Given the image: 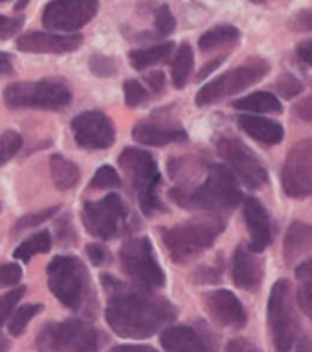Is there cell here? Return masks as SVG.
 <instances>
[{
	"label": "cell",
	"mask_w": 312,
	"mask_h": 352,
	"mask_svg": "<svg viewBox=\"0 0 312 352\" xmlns=\"http://www.w3.org/2000/svg\"><path fill=\"white\" fill-rule=\"evenodd\" d=\"M161 346L166 352H217L213 334L193 324L167 327L161 333Z\"/></svg>",
	"instance_id": "cell-16"
},
{
	"label": "cell",
	"mask_w": 312,
	"mask_h": 352,
	"mask_svg": "<svg viewBox=\"0 0 312 352\" xmlns=\"http://www.w3.org/2000/svg\"><path fill=\"white\" fill-rule=\"evenodd\" d=\"M193 50H191V44H179L175 54H173V60H171V82L177 90H183L187 80H189V74L193 70Z\"/></svg>",
	"instance_id": "cell-27"
},
{
	"label": "cell",
	"mask_w": 312,
	"mask_h": 352,
	"mask_svg": "<svg viewBox=\"0 0 312 352\" xmlns=\"http://www.w3.org/2000/svg\"><path fill=\"white\" fill-rule=\"evenodd\" d=\"M52 249V237H50V231L42 229L34 233L32 237H28L26 241H22L14 249V259L22 261V263H28L34 255H42V253H48Z\"/></svg>",
	"instance_id": "cell-30"
},
{
	"label": "cell",
	"mask_w": 312,
	"mask_h": 352,
	"mask_svg": "<svg viewBox=\"0 0 312 352\" xmlns=\"http://www.w3.org/2000/svg\"><path fill=\"white\" fill-rule=\"evenodd\" d=\"M217 151L247 187L258 189L269 182V173L260 160L237 138H221Z\"/></svg>",
	"instance_id": "cell-14"
},
{
	"label": "cell",
	"mask_w": 312,
	"mask_h": 352,
	"mask_svg": "<svg viewBox=\"0 0 312 352\" xmlns=\"http://www.w3.org/2000/svg\"><path fill=\"white\" fill-rule=\"evenodd\" d=\"M111 352H157L153 346H147V344H118L113 346Z\"/></svg>",
	"instance_id": "cell-48"
},
{
	"label": "cell",
	"mask_w": 312,
	"mask_h": 352,
	"mask_svg": "<svg viewBox=\"0 0 312 352\" xmlns=\"http://www.w3.org/2000/svg\"><path fill=\"white\" fill-rule=\"evenodd\" d=\"M100 10V0H50L42 10V24L50 32L78 34Z\"/></svg>",
	"instance_id": "cell-11"
},
{
	"label": "cell",
	"mask_w": 312,
	"mask_h": 352,
	"mask_svg": "<svg viewBox=\"0 0 312 352\" xmlns=\"http://www.w3.org/2000/svg\"><path fill=\"white\" fill-rule=\"evenodd\" d=\"M106 336L82 318L48 322L36 334L40 352H100Z\"/></svg>",
	"instance_id": "cell-4"
},
{
	"label": "cell",
	"mask_w": 312,
	"mask_h": 352,
	"mask_svg": "<svg viewBox=\"0 0 312 352\" xmlns=\"http://www.w3.org/2000/svg\"><path fill=\"white\" fill-rule=\"evenodd\" d=\"M233 106L241 111L247 113H280L282 111V104L276 98L275 94L271 92H253L245 98H241L237 102H233Z\"/></svg>",
	"instance_id": "cell-25"
},
{
	"label": "cell",
	"mask_w": 312,
	"mask_h": 352,
	"mask_svg": "<svg viewBox=\"0 0 312 352\" xmlns=\"http://www.w3.org/2000/svg\"><path fill=\"white\" fill-rule=\"evenodd\" d=\"M124 98H126V106L128 108H140V106L147 104L149 92H147V88L142 82H137V80H126L124 82Z\"/></svg>",
	"instance_id": "cell-32"
},
{
	"label": "cell",
	"mask_w": 312,
	"mask_h": 352,
	"mask_svg": "<svg viewBox=\"0 0 312 352\" xmlns=\"http://www.w3.org/2000/svg\"><path fill=\"white\" fill-rule=\"evenodd\" d=\"M90 70L92 74L100 76V78H111V76L118 74L120 66H118V60L106 54H93L90 56Z\"/></svg>",
	"instance_id": "cell-35"
},
{
	"label": "cell",
	"mask_w": 312,
	"mask_h": 352,
	"mask_svg": "<svg viewBox=\"0 0 312 352\" xmlns=\"http://www.w3.org/2000/svg\"><path fill=\"white\" fill-rule=\"evenodd\" d=\"M8 349H10V342L4 336H0V352H8Z\"/></svg>",
	"instance_id": "cell-52"
},
{
	"label": "cell",
	"mask_w": 312,
	"mask_h": 352,
	"mask_svg": "<svg viewBox=\"0 0 312 352\" xmlns=\"http://www.w3.org/2000/svg\"><path fill=\"white\" fill-rule=\"evenodd\" d=\"M223 60H225V56H223V58H217V60H213V62H209V64H205V66H203V70L199 72V76H197V78H199V82H203V80L211 74V72H215V70H217V66H221V62H223Z\"/></svg>",
	"instance_id": "cell-49"
},
{
	"label": "cell",
	"mask_w": 312,
	"mask_h": 352,
	"mask_svg": "<svg viewBox=\"0 0 312 352\" xmlns=\"http://www.w3.org/2000/svg\"><path fill=\"white\" fill-rule=\"evenodd\" d=\"M0 211H2V204H0Z\"/></svg>",
	"instance_id": "cell-56"
},
{
	"label": "cell",
	"mask_w": 312,
	"mask_h": 352,
	"mask_svg": "<svg viewBox=\"0 0 312 352\" xmlns=\"http://www.w3.org/2000/svg\"><path fill=\"white\" fill-rule=\"evenodd\" d=\"M102 285L108 293L106 320L122 338H149L171 327L177 316L175 305L153 291L126 285L110 275H102Z\"/></svg>",
	"instance_id": "cell-1"
},
{
	"label": "cell",
	"mask_w": 312,
	"mask_h": 352,
	"mask_svg": "<svg viewBox=\"0 0 312 352\" xmlns=\"http://www.w3.org/2000/svg\"><path fill=\"white\" fill-rule=\"evenodd\" d=\"M48 289L64 307L80 311L90 295V278L86 265L74 255H58L46 267Z\"/></svg>",
	"instance_id": "cell-7"
},
{
	"label": "cell",
	"mask_w": 312,
	"mask_h": 352,
	"mask_svg": "<svg viewBox=\"0 0 312 352\" xmlns=\"http://www.w3.org/2000/svg\"><path fill=\"white\" fill-rule=\"evenodd\" d=\"M251 2H255V4H263L265 0H251Z\"/></svg>",
	"instance_id": "cell-54"
},
{
	"label": "cell",
	"mask_w": 312,
	"mask_h": 352,
	"mask_svg": "<svg viewBox=\"0 0 312 352\" xmlns=\"http://www.w3.org/2000/svg\"><path fill=\"white\" fill-rule=\"evenodd\" d=\"M2 98L12 110H62L72 104V90L62 78H44L36 82H12L4 88Z\"/></svg>",
	"instance_id": "cell-6"
},
{
	"label": "cell",
	"mask_w": 312,
	"mask_h": 352,
	"mask_svg": "<svg viewBox=\"0 0 312 352\" xmlns=\"http://www.w3.org/2000/svg\"><path fill=\"white\" fill-rule=\"evenodd\" d=\"M275 90L280 98H285V100H294L296 96L302 94L304 86H302V82H300L296 76L285 72V74L278 76V80L275 82Z\"/></svg>",
	"instance_id": "cell-33"
},
{
	"label": "cell",
	"mask_w": 312,
	"mask_h": 352,
	"mask_svg": "<svg viewBox=\"0 0 312 352\" xmlns=\"http://www.w3.org/2000/svg\"><path fill=\"white\" fill-rule=\"evenodd\" d=\"M243 213H245V223L251 235V251L263 253L273 241V227H271L269 211L257 197L249 195L243 201Z\"/></svg>",
	"instance_id": "cell-19"
},
{
	"label": "cell",
	"mask_w": 312,
	"mask_h": 352,
	"mask_svg": "<svg viewBox=\"0 0 312 352\" xmlns=\"http://www.w3.org/2000/svg\"><path fill=\"white\" fill-rule=\"evenodd\" d=\"M296 56H298V60H302L307 66H312V40L300 42V44L296 46Z\"/></svg>",
	"instance_id": "cell-47"
},
{
	"label": "cell",
	"mask_w": 312,
	"mask_h": 352,
	"mask_svg": "<svg viewBox=\"0 0 312 352\" xmlns=\"http://www.w3.org/2000/svg\"><path fill=\"white\" fill-rule=\"evenodd\" d=\"M241 32L237 26L233 24H219L209 28L207 32H203L199 38V50L201 52H213L223 46H231L235 42H239Z\"/></svg>",
	"instance_id": "cell-26"
},
{
	"label": "cell",
	"mask_w": 312,
	"mask_h": 352,
	"mask_svg": "<svg viewBox=\"0 0 312 352\" xmlns=\"http://www.w3.org/2000/svg\"><path fill=\"white\" fill-rule=\"evenodd\" d=\"M239 126L249 138H253L255 142L265 144V146H278L285 140V128L271 118L245 113V116H239Z\"/></svg>",
	"instance_id": "cell-22"
},
{
	"label": "cell",
	"mask_w": 312,
	"mask_h": 352,
	"mask_svg": "<svg viewBox=\"0 0 312 352\" xmlns=\"http://www.w3.org/2000/svg\"><path fill=\"white\" fill-rule=\"evenodd\" d=\"M22 280V267L19 263H0V287H14Z\"/></svg>",
	"instance_id": "cell-40"
},
{
	"label": "cell",
	"mask_w": 312,
	"mask_h": 352,
	"mask_svg": "<svg viewBox=\"0 0 312 352\" xmlns=\"http://www.w3.org/2000/svg\"><path fill=\"white\" fill-rule=\"evenodd\" d=\"M24 291H26V287H19L14 291L0 295V327L14 315V311L19 309L20 298L24 297Z\"/></svg>",
	"instance_id": "cell-36"
},
{
	"label": "cell",
	"mask_w": 312,
	"mask_h": 352,
	"mask_svg": "<svg viewBox=\"0 0 312 352\" xmlns=\"http://www.w3.org/2000/svg\"><path fill=\"white\" fill-rule=\"evenodd\" d=\"M42 313V305H22L14 311V315L10 316V322H8V333L10 336H20V334L26 331L28 322Z\"/></svg>",
	"instance_id": "cell-31"
},
{
	"label": "cell",
	"mask_w": 312,
	"mask_h": 352,
	"mask_svg": "<svg viewBox=\"0 0 312 352\" xmlns=\"http://www.w3.org/2000/svg\"><path fill=\"white\" fill-rule=\"evenodd\" d=\"M58 209H60V207H48V209H42V211H34V213H28V215H24L22 219H19V221H16V225H14V231L32 229V227L42 225L44 221H48L50 217H54Z\"/></svg>",
	"instance_id": "cell-38"
},
{
	"label": "cell",
	"mask_w": 312,
	"mask_h": 352,
	"mask_svg": "<svg viewBox=\"0 0 312 352\" xmlns=\"http://www.w3.org/2000/svg\"><path fill=\"white\" fill-rule=\"evenodd\" d=\"M153 24H155V30L159 36H169L175 30V19H173L171 8L167 4L157 6V10L153 14Z\"/></svg>",
	"instance_id": "cell-37"
},
{
	"label": "cell",
	"mask_w": 312,
	"mask_h": 352,
	"mask_svg": "<svg viewBox=\"0 0 312 352\" xmlns=\"http://www.w3.org/2000/svg\"><path fill=\"white\" fill-rule=\"evenodd\" d=\"M293 113L294 118H298V120H302V122H311L312 124V94L311 96H307V98H302V100H298V102L294 104Z\"/></svg>",
	"instance_id": "cell-44"
},
{
	"label": "cell",
	"mask_w": 312,
	"mask_h": 352,
	"mask_svg": "<svg viewBox=\"0 0 312 352\" xmlns=\"http://www.w3.org/2000/svg\"><path fill=\"white\" fill-rule=\"evenodd\" d=\"M84 44L82 34L26 32L16 40V48L26 54H70Z\"/></svg>",
	"instance_id": "cell-18"
},
{
	"label": "cell",
	"mask_w": 312,
	"mask_h": 352,
	"mask_svg": "<svg viewBox=\"0 0 312 352\" xmlns=\"http://www.w3.org/2000/svg\"><path fill=\"white\" fill-rule=\"evenodd\" d=\"M6 162H8V155L4 153V149H2V146H0V166H2V164H6Z\"/></svg>",
	"instance_id": "cell-53"
},
{
	"label": "cell",
	"mask_w": 312,
	"mask_h": 352,
	"mask_svg": "<svg viewBox=\"0 0 312 352\" xmlns=\"http://www.w3.org/2000/svg\"><path fill=\"white\" fill-rule=\"evenodd\" d=\"M146 84L153 94H161L164 88H166V76H164L161 70H155V72L146 76Z\"/></svg>",
	"instance_id": "cell-45"
},
{
	"label": "cell",
	"mask_w": 312,
	"mask_h": 352,
	"mask_svg": "<svg viewBox=\"0 0 312 352\" xmlns=\"http://www.w3.org/2000/svg\"><path fill=\"white\" fill-rule=\"evenodd\" d=\"M131 135L137 144L151 146V148H161V146L179 144V142L187 140V131L181 126H173V124H166V122H153V120L135 124Z\"/></svg>",
	"instance_id": "cell-21"
},
{
	"label": "cell",
	"mask_w": 312,
	"mask_h": 352,
	"mask_svg": "<svg viewBox=\"0 0 312 352\" xmlns=\"http://www.w3.org/2000/svg\"><path fill=\"white\" fill-rule=\"evenodd\" d=\"M289 28L293 32H302V34L312 32V8H304L293 14L289 20Z\"/></svg>",
	"instance_id": "cell-41"
},
{
	"label": "cell",
	"mask_w": 312,
	"mask_h": 352,
	"mask_svg": "<svg viewBox=\"0 0 312 352\" xmlns=\"http://www.w3.org/2000/svg\"><path fill=\"white\" fill-rule=\"evenodd\" d=\"M296 302L304 315L312 318V259L296 267Z\"/></svg>",
	"instance_id": "cell-28"
},
{
	"label": "cell",
	"mask_w": 312,
	"mask_h": 352,
	"mask_svg": "<svg viewBox=\"0 0 312 352\" xmlns=\"http://www.w3.org/2000/svg\"><path fill=\"white\" fill-rule=\"evenodd\" d=\"M0 74H12V56L0 52Z\"/></svg>",
	"instance_id": "cell-50"
},
{
	"label": "cell",
	"mask_w": 312,
	"mask_h": 352,
	"mask_svg": "<svg viewBox=\"0 0 312 352\" xmlns=\"http://www.w3.org/2000/svg\"><path fill=\"white\" fill-rule=\"evenodd\" d=\"M257 255L245 245H239L233 253L231 278L243 291H257L263 283V261Z\"/></svg>",
	"instance_id": "cell-20"
},
{
	"label": "cell",
	"mask_w": 312,
	"mask_h": 352,
	"mask_svg": "<svg viewBox=\"0 0 312 352\" xmlns=\"http://www.w3.org/2000/svg\"><path fill=\"white\" fill-rule=\"evenodd\" d=\"M76 144L84 149H108L115 142V128L110 118L100 110L78 113L72 120Z\"/></svg>",
	"instance_id": "cell-15"
},
{
	"label": "cell",
	"mask_w": 312,
	"mask_h": 352,
	"mask_svg": "<svg viewBox=\"0 0 312 352\" xmlns=\"http://www.w3.org/2000/svg\"><path fill=\"white\" fill-rule=\"evenodd\" d=\"M207 315L225 329H243L247 324V311L237 295L227 289H215L203 295Z\"/></svg>",
	"instance_id": "cell-17"
},
{
	"label": "cell",
	"mask_w": 312,
	"mask_h": 352,
	"mask_svg": "<svg viewBox=\"0 0 312 352\" xmlns=\"http://www.w3.org/2000/svg\"><path fill=\"white\" fill-rule=\"evenodd\" d=\"M271 64L263 58H251L245 64H241L237 68L225 72V74L217 76L215 80L207 82L201 90L195 96V104L203 108V106H211L217 104L225 98L237 96L243 90H247L249 86L260 82L265 76L269 74Z\"/></svg>",
	"instance_id": "cell-10"
},
{
	"label": "cell",
	"mask_w": 312,
	"mask_h": 352,
	"mask_svg": "<svg viewBox=\"0 0 312 352\" xmlns=\"http://www.w3.org/2000/svg\"><path fill=\"white\" fill-rule=\"evenodd\" d=\"M267 322L276 352H291L298 342L300 327L294 311L293 289L287 278H278L267 300Z\"/></svg>",
	"instance_id": "cell-8"
},
{
	"label": "cell",
	"mask_w": 312,
	"mask_h": 352,
	"mask_svg": "<svg viewBox=\"0 0 312 352\" xmlns=\"http://www.w3.org/2000/svg\"><path fill=\"white\" fill-rule=\"evenodd\" d=\"M22 26H24V19H20V16L10 19V16L0 14V40H8V38L16 36L22 30Z\"/></svg>",
	"instance_id": "cell-42"
},
{
	"label": "cell",
	"mask_w": 312,
	"mask_h": 352,
	"mask_svg": "<svg viewBox=\"0 0 312 352\" xmlns=\"http://www.w3.org/2000/svg\"><path fill=\"white\" fill-rule=\"evenodd\" d=\"M296 352H312V340L309 338V336H302V338H298Z\"/></svg>",
	"instance_id": "cell-51"
},
{
	"label": "cell",
	"mask_w": 312,
	"mask_h": 352,
	"mask_svg": "<svg viewBox=\"0 0 312 352\" xmlns=\"http://www.w3.org/2000/svg\"><path fill=\"white\" fill-rule=\"evenodd\" d=\"M225 231V219L221 215L195 217L183 223L166 227L161 231V241L173 263H189L207 251Z\"/></svg>",
	"instance_id": "cell-3"
},
{
	"label": "cell",
	"mask_w": 312,
	"mask_h": 352,
	"mask_svg": "<svg viewBox=\"0 0 312 352\" xmlns=\"http://www.w3.org/2000/svg\"><path fill=\"white\" fill-rule=\"evenodd\" d=\"M86 253H88V259L92 261L96 267L104 265V263L108 261V257H110L108 249H106L102 243H90V245L86 247Z\"/></svg>",
	"instance_id": "cell-43"
},
{
	"label": "cell",
	"mask_w": 312,
	"mask_h": 352,
	"mask_svg": "<svg viewBox=\"0 0 312 352\" xmlns=\"http://www.w3.org/2000/svg\"><path fill=\"white\" fill-rule=\"evenodd\" d=\"M225 352H260L251 342V340H247V338H233V340H229V344H227V349Z\"/></svg>",
	"instance_id": "cell-46"
},
{
	"label": "cell",
	"mask_w": 312,
	"mask_h": 352,
	"mask_svg": "<svg viewBox=\"0 0 312 352\" xmlns=\"http://www.w3.org/2000/svg\"><path fill=\"white\" fill-rule=\"evenodd\" d=\"M120 265L131 285L155 291L166 285V273L155 259L153 245L147 237H133L120 249Z\"/></svg>",
	"instance_id": "cell-9"
},
{
	"label": "cell",
	"mask_w": 312,
	"mask_h": 352,
	"mask_svg": "<svg viewBox=\"0 0 312 352\" xmlns=\"http://www.w3.org/2000/svg\"><path fill=\"white\" fill-rule=\"evenodd\" d=\"M171 199L183 209H199V211H209L211 215H221V211H231L235 209L241 201H245L239 186H237V175L227 166L209 167L207 179L201 186L187 191L181 187L171 189Z\"/></svg>",
	"instance_id": "cell-2"
},
{
	"label": "cell",
	"mask_w": 312,
	"mask_h": 352,
	"mask_svg": "<svg viewBox=\"0 0 312 352\" xmlns=\"http://www.w3.org/2000/svg\"><path fill=\"white\" fill-rule=\"evenodd\" d=\"M118 164L124 169L129 186L137 195L140 207L147 217L153 215L155 211H164V205L157 195L161 175L155 164V157L142 148H126L120 153Z\"/></svg>",
	"instance_id": "cell-5"
},
{
	"label": "cell",
	"mask_w": 312,
	"mask_h": 352,
	"mask_svg": "<svg viewBox=\"0 0 312 352\" xmlns=\"http://www.w3.org/2000/svg\"><path fill=\"white\" fill-rule=\"evenodd\" d=\"M280 186L291 199L312 195V138L291 148L280 169Z\"/></svg>",
	"instance_id": "cell-13"
},
{
	"label": "cell",
	"mask_w": 312,
	"mask_h": 352,
	"mask_svg": "<svg viewBox=\"0 0 312 352\" xmlns=\"http://www.w3.org/2000/svg\"><path fill=\"white\" fill-rule=\"evenodd\" d=\"M0 2H8V0H0Z\"/></svg>",
	"instance_id": "cell-55"
},
{
	"label": "cell",
	"mask_w": 312,
	"mask_h": 352,
	"mask_svg": "<svg viewBox=\"0 0 312 352\" xmlns=\"http://www.w3.org/2000/svg\"><path fill=\"white\" fill-rule=\"evenodd\" d=\"M312 251V225L309 223L294 221L285 237V247H282V255L287 263L304 257L307 253Z\"/></svg>",
	"instance_id": "cell-23"
},
{
	"label": "cell",
	"mask_w": 312,
	"mask_h": 352,
	"mask_svg": "<svg viewBox=\"0 0 312 352\" xmlns=\"http://www.w3.org/2000/svg\"><path fill=\"white\" fill-rule=\"evenodd\" d=\"M128 217V205L118 193H110L98 201H88L82 211V221L86 225V231L102 239L110 241L118 233L122 223Z\"/></svg>",
	"instance_id": "cell-12"
},
{
	"label": "cell",
	"mask_w": 312,
	"mask_h": 352,
	"mask_svg": "<svg viewBox=\"0 0 312 352\" xmlns=\"http://www.w3.org/2000/svg\"><path fill=\"white\" fill-rule=\"evenodd\" d=\"M221 273H223V257H217L213 265H203V267H199L191 275V278L195 283H201V285H205V283H217L221 278Z\"/></svg>",
	"instance_id": "cell-39"
},
{
	"label": "cell",
	"mask_w": 312,
	"mask_h": 352,
	"mask_svg": "<svg viewBox=\"0 0 312 352\" xmlns=\"http://www.w3.org/2000/svg\"><path fill=\"white\" fill-rule=\"evenodd\" d=\"M50 171H52V179H54V186L62 191L66 189H72L78 186L80 182V169L78 166L66 160L64 155H52L50 157Z\"/></svg>",
	"instance_id": "cell-29"
},
{
	"label": "cell",
	"mask_w": 312,
	"mask_h": 352,
	"mask_svg": "<svg viewBox=\"0 0 312 352\" xmlns=\"http://www.w3.org/2000/svg\"><path fill=\"white\" fill-rule=\"evenodd\" d=\"M122 186V177L118 175V171L110 166H102L93 173L90 187L92 189H115Z\"/></svg>",
	"instance_id": "cell-34"
},
{
	"label": "cell",
	"mask_w": 312,
	"mask_h": 352,
	"mask_svg": "<svg viewBox=\"0 0 312 352\" xmlns=\"http://www.w3.org/2000/svg\"><path fill=\"white\" fill-rule=\"evenodd\" d=\"M175 52V46L173 42H164V44H155V46H149V48H137V50H131L129 52V64L144 72L147 68H153L161 62H166L169 56Z\"/></svg>",
	"instance_id": "cell-24"
}]
</instances>
